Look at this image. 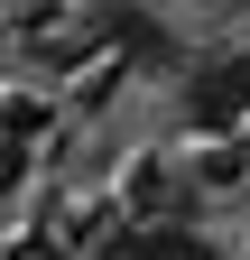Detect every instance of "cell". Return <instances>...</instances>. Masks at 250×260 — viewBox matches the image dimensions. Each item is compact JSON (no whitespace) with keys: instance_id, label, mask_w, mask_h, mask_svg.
I'll return each instance as SVG.
<instances>
[{"instance_id":"obj_1","label":"cell","mask_w":250,"mask_h":260,"mask_svg":"<svg viewBox=\"0 0 250 260\" xmlns=\"http://www.w3.org/2000/svg\"><path fill=\"white\" fill-rule=\"evenodd\" d=\"M176 103H185V121H195V140H241V130H250V47L185 56Z\"/></svg>"},{"instance_id":"obj_9","label":"cell","mask_w":250,"mask_h":260,"mask_svg":"<svg viewBox=\"0 0 250 260\" xmlns=\"http://www.w3.org/2000/svg\"><path fill=\"white\" fill-rule=\"evenodd\" d=\"M0 260H10V251H0Z\"/></svg>"},{"instance_id":"obj_5","label":"cell","mask_w":250,"mask_h":260,"mask_svg":"<svg viewBox=\"0 0 250 260\" xmlns=\"http://www.w3.org/2000/svg\"><path fill=\"white\" fill-rule=\"evenodd\" d=\"M111 260H223L195 223H139V233H120L111 242Z\"/></svg>"},{"instance_id":"obj_2","label":"cell","mask_w":250,"mask_h":260,"mask_svg":"<svg viewBox=\"0 0 250 260\" xmlns=\"http://www.w3.org/2000/svg\"><path fill=\"white\" fill-rule=\"evenodd\" d=\"M93 47L111 65H130V75H185V38L158 10H139V0H102L93 10Z\"/></svg>"},{"instance_id":"obj_6","label":"cell","mask_w":250,"mask_h":260,"mask_svg":"<svg viewBox=\"0 0 250 260\" xmlns=\"http://www.w3.org/2000/svg\"><path fill=\"white\" fill-rule=\"evenodd\" d=\"M47 121H56V112L37 103V93H0V140H10V149H19V140H47Z\"/></svg>"},{"instance_id":"obj_4","label":"cell","mask_w":250,"mask_h":260,"mask_svg":"<svg viewBox=\"0 0 250 260\" xmlns=\"http://www.w3.org/2000/svg\"><path fill=\"white\" fill-rule=\"evenodd\" d=\"M176 177H185V195H241L250 186V140H195Z\"/></svg>"},{"instance_id":"obj_7","label":"cell","mask_w":250,"mask_h":260,"mask_svg":"<svg viewBox=\"0 0 250 260\" xmlns=\"http://www.w3.org/2000/svg\"><path fill=\"white\" fill-rule=\"evenodd\" d=\"M204 10H213V19H250V0H204Z\"/></svg>"},{"instance_id":"obj_3","label":"cell","mask_w":250,"mask_h":260,"mask_svg":"<svg viewBox=\"0 0 250 260\" xmlns=\"http://www.w3.org/2000/svg\"><path fill=\"white\" fill-rule=\"evenodd\" d=\"M120 205L139 223H185V177L176 158H139V168H120Z\"/></svg>"},{"instance_id":"obj_8","label":"cell","mask_w":250,"mask_h":260,"mask_svg":"<svg viewBox=\"0 0 250 260\" xmlns=\"http://www.w3.org/2000/svg\"><path fill=\"white\" fill-rule=\"evenodd\" d=\"M139 10H158V0H139Z\"/></svg>"}]
</instances>
